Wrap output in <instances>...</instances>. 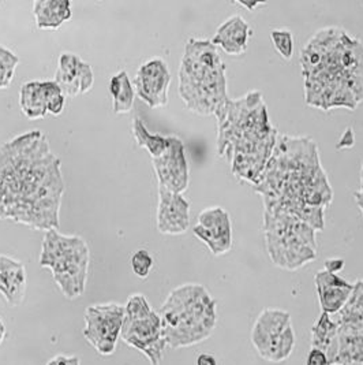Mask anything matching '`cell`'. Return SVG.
<instances>
[{
  "mask_svg": "<svg viewBox=\"0 0 363 365\" xmlns=\"http://www.w3.org/2000/svg\"><path fill=\"white\" fill-rule=\"evenodd\" d=\"M193 232L215 256L224 255L232 248L231 219L221 207H209L201 211Z\"/></svg>",
  "mask_w": 363,
  "mask_h": 365,
  "instance_id": "10",
  "label": "cell"
},
{
  "mask_svg": "<svg viewBox=\"0 0 363 365\" xmlns=\"http://www.w3.org/2000/svg\"><path fill=\"white\" fill-rule=\"evenodd\" d=\"M19 62L16 52L0 44V89H7L13 83Z\"/></svg>",
  "mask_w": 363,
  "mask_h": 365,
  "instance_id": "23",
  "label": "cell"
},
{
  "mask_svg": "<svg viewBox=\"0 0 363 365\" xmlns=\"http://www.w3.org/2000/svg\"><path fill=\"white\" fill-rule=\"evenodd\" d=\"M120 338L132 348L140 350L150 365H160L167 346L162 317L153 311L142 294H132L125 305V319Z\"/></svg>",
  "mask_w": 363,
  "mask_h": 365,
  "instance_id": "5",
  "label": "cell"
},
{
  "mask_svg": "<svg viewBox=\"0 0 363 365\" xmlns=\"http://www.w3.org/2000/svg\"><path fill=\"white\" fill-rule=\"evenodd\" d=\"M190 226V202L181 193L159 187L157 230L162 234L179 235Z\"/></svg>",
  "mask_w": 363,
  "mask_h": 365,
  "instance_id": "12",
  "label": "cell"
},
{
  "mask_svg": "<svg viewBox=\"0 0 363 365\" xmlns=\"http://www.w3.org/2000/svg\"><path fill=\"white\" fill-rule=\"evenodd\" d=\"M239 6H242V7H246L248 10H254L256 7H260V6H264L266 3H245V1H241V3H238Z\"/></svg>",
  "mask_w": 363,
  "mask_h": 365,
  "instance_id": "32",
  "label": "cell"
},
{
  "mask_svg": "<svg viewBox=\"0 0 363 365\" xmlns=\"http://www.w3.org/2000/svg\"><path fill=\"white\" fill-rule=\"evenodd\" d=\"M123 319V305L115 302L90 305L85 311L83 336L101 356H111L122 332Z\"/></svg>",
  "mask_w": 363,
  "mask_h": 365,
  "instance_id": "7",
  "label": "cell"
},
{
  "mask_svg": "<svg viewBox=\"0 0 363 365\" xmlns=\"http://www.w3.org/2000/svg\"><path fill=\"white\" fill-rule=\"evenodd\" d=\"M66 190L60 159L38 129L0 145V197L6 216L34 230H59Z\"/></svg>",
  "mask_w": 363,
  "mask_h": 365,
  "instance_id": "1",
  "label": "cell"
},
{
  "mask_svg": "<svg viewBox=\"0 0 363 365\" xmlns=\"http://www.w3.org/2000/svg\"><path fill=\"white\" fill-rule=\"evenodd\" d=\"M153 257L147 250H135L130 257V266H132V272L141 278L145 279L148 278L152 268H153Z\"/></svg>",
  "mask_w": 363,
  "mask_h": 365,
  "instance_id": "26",
  "label": "cell"
},
{
  "mask_svg": "<svg viewBox=\"0 0 363 365\" xmlns=\"http://www.w3.org/2000/svg\"><path fill=\"white\" fill-rule=\"evenodd\" d=\"M171 71L162 58H152L137 70L134 78L135 95L152 108L164 107L168 103Z\"/></svg>",
  "mask_w": 363,
  "mask_h": 365,
  "instance_id": "9",
  "label": "cell"
},
{
  "mask_svg": "<svg viewBox=\"0 0 363 365\" xmlns=\"http://www.w3.org/2000/svg\"><path fill=\"white\" fill-rule=\"evenodd\" d=\"M47 365H81L80 359L75 356H65V354H58L53 359H51Z\"/></svg>",
  "mask_w": 363,
  "mask_h": 365,
  "instance_id": "29",
  "label": "cell"
},
{
  "mask_svg": "<svg viewBox=\"0 0 363 365\" xmlns=\"http://www.w3.org/2000/svg\"><path fill=\"white\" fill-rule=\"evenodd\" d=\"M159 187L174 193H183L189 186V162L181 138L168 135V147L159 158L152 159Z\"/></svg>",
  "mask_w": 363,
  "mask_h": 365,
  "instance_id": "8",
  "label": "cell"
},
{
  "mask_svg": "<svg viewBox=\"0 0 363 365\" xmlns=\"http://www.w3.org/2000/svg\"><path fill=\"white\" fill-rule=\"evenodd\" d=\"M19 107L28 119H41L48 115L47 81H26L19 91Z\"/></svg>",
  "mask_w": 363,
  "mask_h": 365,
  "instance_id": "19",
  "label": "cell"
},
{
  "mask_svg": "<svg viewBox=\"0 0 363 365\" xmlns=\"http://www.w3.org/2000/svg\"><path fill=\"white\" fill-rule=\"evenodd\" d=\"M58 83L66 98H75L88 93L95 83L92 66L83 58L73 52H62L58 59V70L55 73Z\"/></svg>",
  "mask_w": 363,
  "mask_h": 365,
  "instance_id": "11",
  "label": "cell"
},
{
  "mask_svg": "<svg viewBox=\"0 0 363 365\" xmlns=\"http://www.w3.org/2000/svg\"><path fill=\"white\" fill-rule=\"evenodd\" d=\"M354 130L351 128L347 129L346 133L342 135L340 141H339V145H337V150L340 148H351L354 145Z\"/></svg>",
  "mask_w": 363,
  "mask_h": 365,
  "instance_id": "30",
  "label": "cell"
},
{
  "mask_svg": "<svg viewBox=\"0 0 363 365\" xmlns=\"http://www.w3.org/2000/svg\"><path fill=\"white\" fill-rule=\"evenodd\" d=\"M6 335H7V330H6V326H4V323H3V320L0 317V345L4 342Z\"/></svg>",
  "mask_w": 363,
  "mask_h": 365,
  "instance_id": "33",
  "label": "cell"
},
{
  "mask_svg": "<svg viewBox=\"0 0 363 365\" xmlns=\"http://www.w3.org/2000/svg\"><path fill=\"white\" fill-rule=\"evenodd\" d=\"M26 293V269L16 259L0 255V294L9 305L22 304Z\"/></svg>",
  "mask_w": 363,
  "mask_h": 365,
  "instance_id": "14",
  "label": "cell"
},
{
  "mask_svg": "<svg viewBox=\"0 0 363 365\" xmlns=\"http://www.w3.org/2000/svg\"><path fill=\"white\" fill-rule=\"evenodd\" d=\"M312 348L322 350L330 365L336 364L339 353V323H335L330 316L322 312L312 327Z\"/></svg>",
  "mask_w": 363,
  "mask_h": 365,
  "instance_id": "18",
  "label": "cell"
},
{
  "mask_svg": "<svg viewBox=\"0 0 363 365\" xmlns=\"http://www.w3.org/2000/svg\"><path fill=\"white\" fill-rule=\"evenodd\" d=\"M251 36L253 29L246 19L241 16H232L219 26L211 41L230 55H242L248 50V38Z\"/></svg>",
  "mask_w": 363,
  "mask_h": 365,
  "instance_id": "15",
  "label": "cell"
},
{
  "mask_svg": "<svg viewBox=\"0 0 363 365\" xmlns=\"http://www.w3.org/2000/svg\"><path fill=\"white\" fill-rule=\"evenodd\" d=\"M66 107V96L53 80L47 81V108L51 115H60Z\"/></svg>",
  "mask_w": 363,
  "mask_h": 365,
  "instance_id": "25",
  "label": "cell"
},
{
  "mask_svg": "<svg viewBox=\"0 0 363 365\" xmlns=\"http://www.w3.org/2000/svg\"><path fill=\"white\" fill-rule=\"evenodd\" d=\"M335 365H363V319L339 324V353Z\"/></svg>",
  "mask_w": 363,
  "mask_h": 365,
  "instance_id": "16",
  "label": "cell"
},
{
  "mask_svg": "<svg viewBox=\"0 0 363 365\" xmlns=\"http://www.w3.org/2000/svg\"><path fill=\"white\" fill-rule=\"evenodd\" d=\"M196 365H217V360L211 353H201L197 357Z\"/></svg>",
  "mask_w": 363,
  "mask_h": 365,
  "instance_id": "31",
  "label": "cell"
},
{
  "mask_svg": "<svg viewBox=\"0 0 363 365\" xmlns=\"http://www.w3.org/2000/svg\"><path fill=\"white\" fill-rule=\"evenodd\" d=\"M108 86L112 98V110L116 115L130 113L135 99V89L127 71H117L111 77Z\"/></svg>",
  "mask_w": 363,
  "mask_h": 365,
  "instance_id": "20",
  "label": "cell"
},
{
  "mask_svg": "<svg viewBox=\"0 0 363 365\" xmlns=\"http://www.w3.org/2000/svg\"><path fill=\"white\" fill-rule=\"evenodd\" d=\"M90 253L86 241L78 235H65L51 229L44 232L40 266L50 268L53 281L68 299L85 293Z\"/></svg>",
  "mask_w": 363,
  "mask_h": 365,
  "instance_id": "4",
  "label": "cell"
},
{
  "mask_svg": "<svg viewBox=\"0 0 363 365\" xmlns=\"http://www.w3.org/2000/svg\"><path fill=\"white\" fill-rule=\"evenodd\" d=\"M270 40L275 50L280 53L281 58L290 61L294 55V36L288 29H273L270 32Z\"/></svg>",
  "mask_w": 363,
  "mask_h": 365,
  "instance_id": "24",
  "label": "cell"
},
{
  "mask_svg": "<svg viewBox=\"0 0 363 365\" xmlns=\"http://www.w3.org/2000/svg\"><path fill=\"white\" fill-rule=\"evenodd\" d=\"M36 25L41 31H55L67 22L71 16V1L68 0H37L33 3Z\"/></svg>",
  "mask_w": 363,
  "mask_h": 365,
  "instance_id": "17",
  "label": "cell"
},
{
  "mask_svg": "<svg viewBox=\"0 0 363 365\" xmlns=\"http://www.w3.org/2000/svg\"><path fill=\"white\" fill-rule=\"evenodd\" d=\"M226 67L211 40L190 38L186 43L179 93L186 107L199 115L219 116L228 103Z\"/></svg>",
  "mask_w": 363,
  "mask_h": 365,
  "instance_id": "2",
  "label": "cell"
},
{
  "mask_svg": "<svg viewBox=\"0 0 363 365\" xmlns=\"http://www.w3.org/2000/svg\"><path fill=\"white\" fill-rule=\"evenodd\" d=\"M0 219H7L6 216V210H4V204H3V200L0 197Z\"/></svg>",
  "mask_w": 363,
  "mask_h": 365,
  "instance_id": "34",
  "label": "cell"
},
{
  "mask_svg": "<svg viewBox=\"0 0 363 365\" xmlns=\"http://www.w3.org/2000/svg\"><path fill=\"white\" fill-rule=\"evenodd\" d=\"M295 332L287 311L266 308L254 323L251 344L261 359L270 363L288 360L295 349Z\"/></svg>",
  "mask_w": 363,
  "mask_h": 365,
  "instance_id": "6",
  "label": "cell"
},
{
  "mask_svg": "<svg viewBox=\"0 0 363 365\" xmlns=\"http://www.w3.org/2000/svg\"><path fill=\"white\" fill-rule=\"evenodd\" d=\"M167 346L187 348L208 339L216 327V299L197 283L174 289L160 308Z\"/></svg>",
  "mask_w": 363,
  "mask_h": 365,
  "instance_id": "3",
  "label": "cell"
},
{
  "mask_svg": "<svg viewBox=\"0 0 363 365\" xmlns=\"http://www.w3.org/2000/svg\"><path fill=\"white\" fill-rule=\"evenodd\" d=\"M306 365H330V363L327 354L322 350L312 348L307 354Z\"/></svg>",
  "mask_w": 363,
  "mask_h": 365,
  "instance_id": "27",
  "label": "cell"
},
{
  "mask_svg": "<svg viewBox=\"0 0 363 365\" xmlns=\"http://www.w3.org/2000/svg\"><path fill=\"white\" fill-rule=\"evenodd\" d=\"M314 282L322 312L328 315L340 312L351 296L352 284L325 269L315 274Z\"/></svg>",
  "mask_w": 363,
  "mask_h": 365,
  "instance_id": "13",
  "label": "cell"
},
{
  "mask_svg": "<svg viewBox=\"0 0 363 365\" xmlns=\"http://www.w3.org/2000/svg\"><path fill=\"white\" fill-rule=\"evenodd\" d=\"M132 134L137 144L148 150L152 159L162 156L168 147V137L149 132L144 120L138 116L132 119Z\"/></svg>",
  "mask_w": 363,
  "mask_h": 365,
  "instance_id": "21",
  "label": "cell"
},
{
  "mask_svg": "<svg viewBox=\"0 0 363 365\" xmlns=\"http://www.w3.org/2000/svg\"><path fill=\"white\" fill-rule=\"evenodd\" d=\"M361 319H363V279H358L352 284L351 296L340 311V319L337 323L346 324Z\"/></svg>",
  "mask_w": 363,
  "mask_h": 365,
  "instance_id": "22",
  "label": "cell"
},
{
  "mask_svg": "<svg viewBox=\"0 0 363 365\" xmlns=\"http://www.w3.org/2000/svg\"><path fill=\"white\" fill-rule=\"evenodd\" d=\"M344 266H346V262H344L343 259H336V257H333V259H327V260L324 262V269L328 271L330 274H339V272H342V271L344 269Z\"/></svg>",
  "mask_w": 363,
  "mask_h": 365,
  "instance_id": "28",
  "label": "cell"
}]
</instances>
